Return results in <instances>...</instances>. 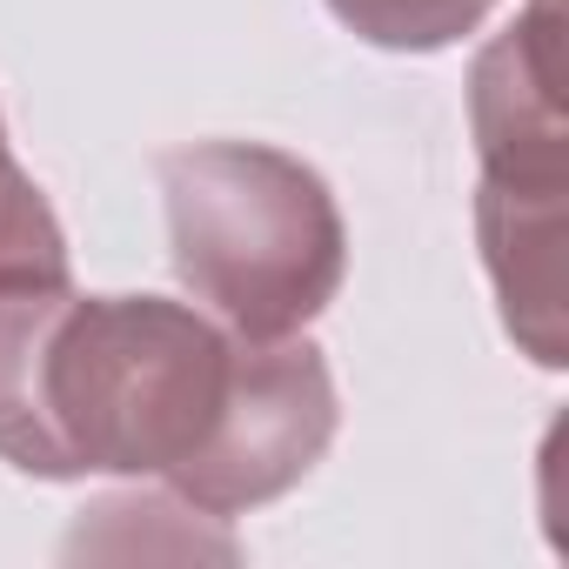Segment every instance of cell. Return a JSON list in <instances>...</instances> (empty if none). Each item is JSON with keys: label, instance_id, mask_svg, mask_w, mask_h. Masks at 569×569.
Returning a JSON list of instances; mask_svg holds the SVG:
<instances>
[{"label": "cell", "instance_id": "7", "mask_svg": "<svg viewBox=\"0 0 569 569\" xmlns=\"http://www.w3.org/2000/svg\"><path fill=\"white\" fill-rule=\"evenodd\" d=\"M54 274H68V234L34 174L14 161L8 128H0V281H54Z\"/></svg>", "mask_w": 569, "mask_h": 569}, {"label": "cell", "instance_id": "2", "mask_svg": "<svg viewBox=\"0 0 569 569\" xmlns=\"http://www.w3.org/2000/svg\"><path fill=\"white\" fill-rule=\"evenodd\" d=\"M181 289L241 342L302 336L342 289L349 228L329 181L261 141L161 154Z\"/></svg>", "mask_w": 569, "mask_h": 569}, {"label": "cell", "instance_id": "4", "mask_svg": "<svg viewBox=\"0 0 569 569\" xmlns=\"http://www.w3.org/2000/svg\"><path fill=\"white\" fill-rule=\"evenodd\" d=\"M469 128L482 161L476 208H569V114L556 0L502 28L469 74Z\"/></svg>", "mask_w": 569, "mask_h": 569}, {"label": "cell", "instance_id": "1", "mask_svg": "<svg viewBox=\"0 0 569 569\" xmlns=\"http://www.w3.org/2000/svg\"><path fill=\"white\" fill-rule=\"evenodd\" d=\"M234 336L161 296L61 289L41 336V422L54 482L174 476L214 429Z\"/></svg>", "mask_w": 569, "mask_h": 569}, {"label": "cell", "instance_id": "5", "mask_svg": "<svg viewBox=\"0 0 569 569\" xmlns=\"http://www.w3.org/2000/svg\"><path fill=\"white\" fill-rule=\"evenodd\" d=\"M68 289L54 281H0V462L54 482V449L41 422V336Z\"/></svg>", "mask_w": 569, "mask_h": 569}, {"label": "cell", "instance_id": "3", "mask_svg": "<svg viewBox=\"0 0 569 569\" xmlns=\"http://www.w3.org/2000/svg\"><path fill=\"white\" fill-rule=\"evenodd\" d=\"M336 442V382L316 342H241L221 416L208 442L168 476L174 496L201 516H241L274 496H289L322 449Z\"/></svg>", "mask_w": 569, "mask_h": 569}, {"label": "cell", "instance_id": "6", "mask_svg": "<svg viewBox=\"0 0 569 569\" xmlns=\"http://www.w3.org/2000/svg\"><path fill=\"white\" fill-rule=\"evenodd\" d=\"M496 0H329V14L362 34L369 48L389 54H436L456 48L462 34H476L489 21Z\"/></svg>", "mask_w": 569, "mask_h": 569}]
</instances>
